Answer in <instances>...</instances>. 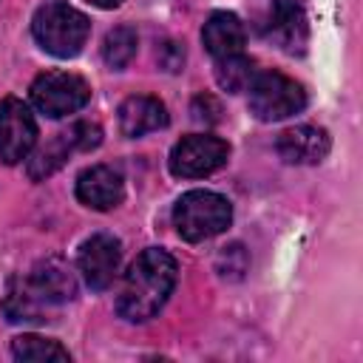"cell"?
Segmentation results:
<instances>
[{
    "label": "cell",
    "instance_id": "1",
    "mask_svg": "<svg viewBox=\"0 0 363 363\" xmlns=\"http://www.w3.org/2000/svg\"><path fill=\"white\" fill-rule=\"evenodd\" d=\"M176 272L179 267L170 252L147 247L125 272V284L116 298V312L130 323L150 320L167 303L176 286Z\"/></svg>",
    "mask_w": 363,
    "mask_h": 363
},
{
    "label": "cell",
    "instance_id": "2",
    "mask_svg": "<svg viewBox=\"0 0 363 363\" xmlns=\"http://www.w3.org/2000/svg\"><path fill=\"white\" fill-rule=\"evenodd\" d=\"M31 34L43 51L65 60V57H77L82 51V45L88 43V34H91V23L74 6H68L62 0H48L34 11Z\"/></svg>",
    "mask_w": 363,
    "mask_h": 363
},
{
    "label": "cell",
    "instance_id": "3",
    "mask_svg": "<svg viewBox=\"0 0 363 363\" xmlns=\"http://www.w3.org/2000/svg\"><path fill=\"white\" fill-rule=\"evenodd\" d=\"M230 221H233L230 201L213 190H190L173 207L176 233L193 244L224 233L230 227Z\"/></svg>",
    "mask_w": 363,
    "mask_h": 363
},
{
    "label": "cell",
    "instance_id": "4",
    "mask_svg": "<svg viewBox=\"0 0 363 363\" xmlns=\"http://www.w3.org/2000/svg\"><path fill=\"white\" fill-rule=\"evenodd\" d=\"M247 91H250V111L261 122H278V119H286L306 108L303 85L278 71L258 74Z\"/></svg>",
    "mask_w": 363,
    "mask_h": 363
},
{
    "label": "cell",
    "instance_id": "5",
    "mask_svg": "<svg viewBox=\"0 0 363 363\" xmlns=\"http://www.w3.org/2000/svg\"><path fill=\"white\" fill-rule=\"evenodd\" d=\"M91 99V85L71 71H43L31 82V102L40 113L51 119H62L77 113Z\"/></svg>",
    "mask_w": 363,
    "mask_h": 363
},
{
    "label": "cell",
    "instance_id": "6",
    "mask_svg": "<svg viewBox=\"0 0 363 363\" xmlns=\"http://www.w3.org/2000/svg\"><path fill=\"white\" fill-rule=\"evenodd\" d=\"M102 142V128L96 122H88V119H79L74 122L68 130L57 133L51 142H45L31 159H28V179L34 182H43L45 176H51L54 170H60L71 153L77 150H94L96 145Z\"/></svg>",
    "mask_w": 363,
    "mask_h": 363
},
{
    "label": "cell",
    "instance_id": "7",
    "mask_svg": "<svg viewBox=\"0 0 363 363\" xmlns=\"http://www.w3.org/2000/svg\"><path fill=\"white\" fill-rule=\"evenodd\" d=\"M230 159V145L210 133H193L173 145L167 167L176 179H201L224 167Z\"/></svg>",
    "mask_w": 363,
    "mask_h": 363
},
{
    "label": "cell",
    "instance_id": "8",
    "mask_svg": "<svg viewBox=\"0 0 363 363\" xmlns=\"http://www.w3.org/2000/svg\"><path fill=\"white\" fill-rule=\"evenodd\" d=\"M34 145H37V122L31 108L17 96H6L0 102V162L17 164L31 153Z\"/></svg>",
    "mask_w": 363,
    "mask_h": 363
},
{
    "label": "cell",
    "instance_id": "9",
    "mask_svg": "<svg viewBox=\"0 0 363 363\" xmlns=\"http://www.w3.org/2000/svg\"><path fill=\"white\" fill-rule=\"evenodd\" d=\"M79 272L85 278V284L94 292H102L113 284L119 264H122V244L119 238L108 235V233H96L91 235L82 247H79Z\"/></svg>",
    "mask_w": 363,
    "mask_h": 363
},
{
    "label": "cell",
    "instance_id": "10",
    "mask_svg": "<svg viewBox=\"0 0 363 363\" xmlns=\"http://www.w3.org/2000/svg\"><path fill=\"white\" fill-rule=\"evenodd\" d=\"M77 199L91 210H113L125 199V179L111 164H94L77 176Z\"/></svg>",
    "mask_w": 363,
    "mask_h": 363
},
{
    "label": "cell",
    "instance_id": "11",
    "mask_svg": "<svg viewBox=\"0 0 363 363\" xmlns=\"http://www.w3.org/2000/svg\"><path fill=\"white\" fill-rule=\"evenodd\" d=\"M309 0H272L269 37L289 54H301L309 37Z\"/></svg>",
    "mask_w": 363,
    "mask_h": 363
},
{
    "label": "cell",
    "instance_id": "12",
    "mask_svg": "<svg viewBox=\"0 0 363 363\" xmlns=\"http://www.w3.org/2000/svg\"><path fill=\"white\" fill-rule=\"evenodd\" d=\"M332 147V139L323 128L318 125H295V128H286L278 142H275V150L284 162L289 164H318L326 159Z\"/></svg>",
    "mask_w": 363,
    "mask_h": 363
},
{
    "label": "cell",
    "instance_id": "13",
    "mask_svg": "<svg viewBox=\"0 0 363 363\" xmlns=\"http://www.w3.org/2000/svg\"><path fill=\"white\" fill-rule=\"evenodd\" d=\"M28 284L34 286V292L43 298L45 306H60L74 301L77 295V278L71 272V267L62 258H43L28 275Z\"/></svg>",
    "mask_w": 363,
    "mask_h": 363
},
{
    "label": "cell",
    "instance_id": "14",
    "mask_svg": "<svg viewBox=\"0 0 363 363\" xmlns=\"http://www.w3.org/2000/svg\"><path fill=\"white\" fill-rule=\"evenodd\" d=\"M164 125H167V108H164V102L156 99V96L136 94V96H128V99L119 105V130H122L128 139L153 133V130H159V128H164Z\"/></svg>",
    "mask_w": 363,
    "mask_h": 363
},
{
    "label": "cell",
    "instance_id": "15",
    "mask_svg": "<svg viewBox=\"0 0 363 363\" xmlns=\"http://www.w3.org/2000/svg\"><path fill=\"white\" fill-rule=\"evenodd\" d=\"M201 43H204V48L210 51L213 60L241 54L244 43H247L244 23L233 11H216V14L207 17V23L201 28Z\"/></svg>",
    "mask_w": 363,
    "mask_h": 363
},
{
    "label": "cell",
    "instance_id": "16",
    "mask_svg": "<svg viewBox=\"0 0 363 363\" xmlns=\"http://www.w3.org/2000/svg\"><path fill=\"white\" fill-rule=\"evenodd\" d=\"M48 309L51 306L43 303V298L34 292L28 278H11L9 281L6 298H3L6 320H11V323H40V320H45Z\"/></svg>",
    "mask_w": 363,
    "mask_h": 363
},
{
    "label": "cell",
    "instance_id": "17",
    "mask_svg": "<svg viewBox=\"0 0 363 363\" xmlns=\"http://www.w3.org/2000/svg\"><path fill=\"white\" fill-rule=\"evenodd\" d=\"M258 77L255 71V62L241 51V54H230V57H221L216 60V79L224 91L230 94H238V91H247L252 85V79Z\"/></svg>",
    "mask_w": 363,
    "mask_h": 363
},
{
    "label": "cell",
    "instance_id": "18",
    "mask_svg": "<svg viewBox=\"0 0 363 363\" xmlns=\"http://www.w3.org/2000/svg\"><path fill=\"white\" fill-rule=\"evenodd\" d=\"M136 45H139V37L130 26H116L113 31L105 34V43H102V60L111 65V68H125L133 57H136Z\"/></svg>",
    "mask_w": 363,
    "mask_h": 363
},
{
    "label": "cell",
    "instance_id": "19",
    "mask_svg": "<svg viewBox=\"0 0 363 363\" xmlns=\"http://www.w3.org/2000/svg\"><path fill=\"white\" fill-rule=\"evenodd\" d=\"M11 354L17 360H71L68 349H62L57 340L40 337V335H20V337H14Z\"/></svg>",
    "mask_w": 363,
    "mask_h": 363
},
{
    "label": "cell",
    "instance_id": "20",
    "mask_svg": "<svg viewBox=\"0 0 363 363\" xmlns=\"http://www.w3.org/2000/svg\"><path fill=\"white\" fill-rule=\"evenodd\" d=\"M88 3H94V6H99V9H113V6H119L122 0H88Z\"/></svg>",
    "mask_w": 363,
    "mask_h": 363
}]
</instances>
